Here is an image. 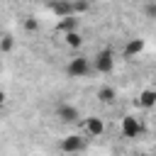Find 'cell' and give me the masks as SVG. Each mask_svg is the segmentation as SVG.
<instances>
[{"instance_id":"cell-1","label":"cell","mask_w":156,"mask_h":156,"mask_svg":"<svg viewBox=\"0 0 156 156\" xmlns=\"http://www.w3.org/2000/svg\"><path fill=\"white\" fill-rule=\"evenodd\" d=\"M66 76L68 78H73V80H80V78H88L90 73H93V63H90V56H85V54H76L73 58H68V63H66Z\"/></svg>"},{"instance_id":"cell-2","label":"cell","mask_w":156,"mask_h":156,"mask_svg":"<svg viewBox=\"0 0 156 156\" xmlns=\"http://www.w3.org/2000/svg\"><path fill=\"white\" fill-rule=\"evenodd\" d=\"M90 63H93V73H100V76H107L115 71L117 66V54L112 49H100L95 56H90Z\"/></svg>"},{"instance_id":"cell-3","label":"cell","mask_w":156,"mask_h":156,"mask_svg":"<svg viewBox=\"0 0 156 156\" xmlns=\"http://www.w3.org/2000/svg\"><path fill=\"white\" fill-rule=\"evenodd\" d=\"M85 146H88V136L80 132H71V134L61 136V141H58L61 154H80V151H85Z\"/></svg>"},{"instance_id":"cell-4","label":"cell","mask_w":156,"mask_h":156,"mask_svg":"<svg viewBox=\"0 0 156 156\" xmlns=\"http://www.w3.org/2000/svg\"><path fill=\"white\" fill-rule=\"evenodd\" d=\"M54 115L58 117V122H61V124H80V119H83V115H80L78 105L66 102V100H61V102L56 105Z\"/></svg>"},{"instance_id":"cell-5","label":"cell","mask_w":156,"mask_h":156,"mask_svg":"<svg viewBox=\"0 0 156 156\" xmlns=\"http://www.w3.org/2000/svg\"><path fill=\"white\" fill-rule=\"evenodd\" d=\"M141 132H144V124H141V119H139L136 115H124V117H122V122H119V134H122L124 139H136V136H141Z\"/></svg>"},{"instance_id":"cell-6","label":"cell","mask_w":156,"mask_h":156,"mask_svg":"<svg viewBox=\"0 0 156 156\" xmlns=\"http://www.w3.org/2000/svg\"><path fill=\"white\" fill-rule=\"evenodd\" d=\"M80 134H85L88 139L90 136H102L105 134V122H102V117H83L80 119Z\"/></svg>"},{"instance_id":"cell-7","label":"cell","mask_w":156,"mask_h":156,"mask_svg":"<svg viewBox=\"0 0 156 156\" xmlns=\"http://www.w3.org/2000/svg\"><path fill=\"white\" fill-rule=\"evenodd\" d=\"M144 49H146V41H144L141 37H132V39L124 41V46H122V56H124V58H136Z\"/></svg>"},{"instance_id":"cell-8","label":"cell","mask_w":156,"mask_h":156,"mask_svg":"<svg viewBox=\"0 0 156 156\" xmlns=\"http://www.w3.org/2000/svg\"><path fill=\"white\" fill-rule=\"evenodd\" d=\"M49 10H51V15H56V20L71 17L73 15V0H51Z\"/></svg>"},{"instance_id":"cell-9","label":"cell","mask_w":156,"mask_h":156,"mask_svg":"<svg viewBox=\"0 0 156 156\" xmlns=\"http://www.w3.org/2000/svg\"><path fill=\"white\" fill-rule=\"evenodd\" d=\"M136 107L139 110H151L156 107V88H144L136 95Z\"/></svg>"},{"instance_id":"cell-10","label":"cell","mask_w":156,"mask_h":156,"mask_svg":"<svg viewBox=\"0 0 156 156\" xmlns=\"http://www.w3.org/2000/svg\"><path fill=\"white\" fill-rule=\"evenodd\" d=\"M78 17L76 15H71V17H61V20H56V29L61 32V34H66V32H78Z\"/></svg>"},{"instance_id":"cell-11","label":"cell","mask_w":156,"mask_h":156,"mask_svg":"<svg viewBox=\"0 0 156 156\" xmlns=\"http://www.w3.org/2000/svg\"><path fill=\"white\" fill-rule=\"evenodd\" d=\"M95 95H98V102H102V105H112L117 100V90L112 85H100Z\"/></svg>"},{"instance_id":"cell-12","label":"cell","mask_w":156,"mask_h":156,"mask_svg":"<svg viewBox=\"0 0 156 156\" xmlns=\"http://www.w3.org/2000/svg\"><path fill=\"white\" fill-rule=\"evenodd\" d=\"M63 44H66L68 49L78 51V49L83 46V34H80V32H66V34H63Z\"/></svg>"},{"instance_id":"cell-13","label":"cell","mask_w":156,"mask_h":156,"mask_svg":"<svg viewBox=\"0 0 156 156\" xmlns=\"http://www.w3.org/2000/svg\"><path fill=\"white\" fill-rule=\"evenodd\" d=\"M15 49V37L12 34H2L0 37V54H10Z\"/></svg>"},{"instance_id":"cell-14","label":"cell","mask_w":156,"mask_h":156,"mask_svg":"<svg viewBox=\"0 0 156 156\" xmlns=\"http://www.w3.org/2000/svg\"><path fill=\"white\" fill-rule=\"evenodd\" d=\"M22 27H24L27 32H39V20L32 17V15H27V17L22 20Z\"/></svg>"},{"instance_id":"cell-15","label":"cell","mask_w":156,"mask_h":156,"mask_svg":"<svg viewBox=\"0 0 156 156\" xmlns=\"http://www.w3.org/2000/svg\"><path fill=\"white\" fill-rule=\"evenodd\" d=\"M88 7H90V5H88V0H73V15H76V17H78V15H83Z\"/></svg>"},{"instance_id":"cell-16","label":"cell","mask_w":156,"mask_h":156,"mask_svg":"<svg viewBox=\"0 0 156 156\" xmlns=\"http://www.w3.org/2000/svg\"><path fill=\"white\" fill-rule=\"evenodd\" d=\"M144 15H146L149 20H156V2H154V0H146V5H144Z\"/></svg>"},{"instance_id":"cell-17","label":"cell","mask_w":156,"mask_h":156,"mask_svg":"<svg viewBox=\"0 0 156 156\" xmlns=\"http://www.w3.org/2000/svg\"><path fill=\"white\" fill-rule=\"evenodd\" d=\"M5 102H7V93H5V90H2V88H0V107H2V105H5Z\"/></svg>"},{"instance_id":"cell-18","label":"cell","mask_w":156,"mask_h":156,"mask_svg":"<svg viewBox=\"0 0 156 156\" xmlns=\"http://www.w3.org/2000/svg\"><path fill=\"white\" fill-rule=\"evenodd\" d=\"M141 156H156V154H141Z\"/></svg>"}]
</instances>
